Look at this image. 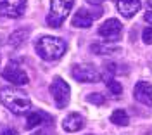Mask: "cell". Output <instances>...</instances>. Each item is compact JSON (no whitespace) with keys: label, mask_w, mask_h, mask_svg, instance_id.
Returning <instances> with one entry per match:
<instances>
[{"label":"cell","mask_w":152,"mask_h":135,"mask_svg":"<svg viewBox=\"0 0 152 135\" xmlns=\"http://www.w3.org/2000/svg\"><path fill=\"white\" fill-rule=\"evenodd\" d=\"M143 18H145V21L152 26V12H145V16H143Z\"/></svg>","instance_id":"ffe728a7"},{"label":"cell","mask_w":152,"mask_h":135,"mask_svg":"<svg viewBox=\"0 0 152 135\" xmlns=\"http://www.w3.org/2000/svg\"><path fill=\"white\" fill-rule=\"evenodd\" d=\"M2 135H18V134H16L14 130H5V132H4Z\"/></svg>","instance_id":"7402d4cb"},{"label":"cell","mask_w":152,"mask_h":135,"mask_svg":"<svg viewBox=\"0 0 152 135\" xmlns=\"http://www.w3.org/2000/svg\"><path fill=\"white\" fill-rule=\"evenodd\" d=\"M28 35H29V29H18V31H14L9 38L10 45H12V47H19L24 40L28 38Z\"/></svg>","instance_id":"9a60e30c"},{"label":"cell","mask_w":152,"mask_h":135,"mask_svg":"<svg viewBox=\"0 0 152 135\" xmlns=\"http://www.w3.org/2000/svg\"><path fill=\"white\" fill-rule=\"evenodd\" d=\"M83 126H85V120H83V116L76 114V113L67 114L66 118H64V121H62V128H64L66 132H69V134L81 130Z\"/></svg>","instance_id":"8fae6325"},{"label":"cell","mask_w":152,"mask_h":135,"mask_svg":"<svg viewBox=\"0 0 152 135\" xmlns=\"http://www.w3.org/2000/svg\"><path fill=\"white\" fill-rule=\"evenodd\" d=\"M140 0H118L116 2V7L119 10V14L123 18H133L138 10H140Z\"/></svg>","instance_id":"30bf717a"},{"label":"cell","mask_w":152,"mask_h":135,"mask_svg":"<svg viewBox=\"0 0 152 135\" xmlns=\"http://www.w3.org/2000/svg\"><path fill=\"white\" fill-rule=\"evenodd\" d=\"M50 94L56 101V106L59 109H64L69 104V99H71V88L66 81L61 76H56L50 83Z\"/></svg>","instance_id":"277c9868"},{"label":"cell","mask_w":152,"mask_h":135,"mask_svg":"<svg viewBox=\"0 0 152 135\" xmlns=\"http://www.w3.org/2000/svg\"><path fill=\"white\" fill-rule=\"evenodd\" d=\"M133 95L138 102H142L145 106H152V85L147 81H138L135 85Z\"/></svg>","instance_id":"9c48e42d"},{"label":"cell","mask_w":152,"mask_h":135,"mask_svg":"<svg viewBox=\"0 0 152 135\" xmlns=\"http://www.w3.org/2000/svg\"><path fill=\"white\" fill-rule=\"evenodd\" d=\"M142 40L147 43V45H152V28L147 26V28L143 29L142 31Z\"/></svg>","instance_id":"d6986e66"},{"label":"cell","mask_w":152,"mask_h":135,"mask_svg":"<svg viewBox=\"0 0 152 135\" xmlns=\"http://www.w3.org/2000/svg\"><path fill=\"white\" fill-rule=\"evenodd\" d=\"M0 102L14 114H24L31 107L29 97L16 87H4L0 88Z\"/></svg>","instance_id":"6da1fadb"},{"label":"cell","mask_w":152,"mask_h":135,"mask_svg":"<svg viewBox=\"0 0 152 135\" xmlns=\"http://www.w3.org/2000/svg\"><path fill=\"white\" fill-rule=\"evenodd\" d=\"M92 21H94V16H92L90 12H86L85 9H80L75 16H73L71 24H73L75 28H90V26H92Z\"/></svg>","instance_id":"7c38bea8"},{"label":"cell","mask_w":152,"mask_h":135,"mask_svg":"<svg viewBox=\"0 0 152 135\" xmlns=\"http://www.w3.org/2000/svg\"><path fill=\"white\" fill-rule=\"evenodd\" d=\"M86 101L92 102V104H97V106H100V104H104L105 102L104 95H100V94H90V95L86 97Z\"/></svg>","instance_id":"ac0fdd59"},{"label":"cell","mask_w":152,"mask_h":135,"mask_svg":"<svg viewBox=\"0 0 152 135\" xmlns=\"http://www.w3.org/2000/svg\"><path fill=\"white\" fill-rule=\"evenodd\" d=\"M26 10V0H0V16L5 18H21Z\"/></svg>","instance_id":"52a82bcc"},{"label":"cell","mask_w":152,"mask_h":135,"mask_svg":"<svg viewBox=\"0 0 152 135\" xmlns=\"http://www.w3.org/2000/svg\"><path fill=\"white\" fill-rule=\"evenodd\" d=\"M121 29H123V24L118 19H107L99 28V35L105 38V42H114L121 37Z\"/></svg>","instance_id":"ba28073f"},{"label":"cell","mask_w":152,"mask_h":135,"mask_svg":"<svg viewBox=\"0 0 152 135\" xmlns=\"http://www.w3.org/2000/svg\"><path fill=\"white\" fill-rule=\"evenodd\" d=\"M86 2H88V4H92V5H100L104 0H86Z\"/></svg>","instance_id":"44dd1931"},{"label":"cell","mask_w":152,"mask_h":135,"mask_svg":"<svg viewBox=\"0 0 152 135\" xmlns=\"http://www.w3.org/2000/svg\"><path fill=\"white\" fill-rule=\"evenodd\" d=\"M45 120H48L47 114H43L42 111H33L28 114V120H26V128H35V126L42 125Z\"/></svg>","instance_id":"4fadbf2b"},{"label":"cell","mask_w":152,"mask_h":135,"mask_svg":"<svg viewBox=\"0 0 152 135\" xmlns=\"http://www.w3.org/2000/svg\"><path fill=\"white\" fill-rule=\"evenodd\" d=\"M149 5H151V7H152V0H149Z\"/></svg>","instance_id":"cb8c5ba5"},{"label":"cell","mask_w":152,"mask_h":135,"mask_svg":"<svg viewBox=\"0 0 152 135\" xmlns=\"http://www.w3.org/2000/svg\"><path fill=\"white\" fill-rule=\"evenodd\" d=\"M75 0H50V12L47 16V24L52 28H59L73 9Z\"/></svg>","instance_id":"3957f363"},{"label":"cell","mask_w":152,"mask_h":135,"mask_svg":"<svg viewBox=\"0 0 152 135\" xmlns=\"http://www.w3.org/2000/svg\"><path fill=\"white\" fill-rule=\"evenodd\" d=\"M37 48V54L45 61H57L64 56L66 52V42L62 38H57V37H42L35 43Z\"/></svg>","instance_id":"7a4b0ae2"},{"label":"cell","mask_w":152,"mask_h":135,"mask_svg":"<svg viewBox=\"0 0 152 135\" xmlns=\"http://www.w3.org/2000/svg\"><path fill=\"white\" fill-rule=\"evenodd\" d=\"M71 75L75 80L81 81V83H97L100 81V73L95 69L94 66L90 64H80V66H75Z\"/></svg>","instance_id":"8992f818"},{"label":"cell","mask_w":152,"mask_h":135,"mask_svg":"<svg viewBox=\"0 0 152 135\" xmlns=\"http://www.w3.org/2000/svg\"><path fill=\"white\" fill-rule=\"evenodd\" d=\"M31 135H47L45 132H37V134H31Z\"/></svg>","instance_id":"603a6c76"},{"label":"cell","mask_w":152,"mask_h":135,"mask_svg":"<svg viewBox=\"0 0 152 135\" xmlns=\"http://www.w3.org/2000/svg\"><path fill=\"white\" fill-rule=\"evenodd\" d=\"M92 50H94L95 54H105V56H109V54H118L121 48L111 47V45H105V43H95V45H92Z\"/></svg>","instance_id":"2e32d148"},{"label":"cell","mask_w":152,"mask_h":135,"mask_svg":"<svg viewBox=\"0 0 152 135\" xmlns=\"http://www.w3.org/2000/svg\"><path fill=\"white\" fill-rule=\"evenodd\" d=\"M107 88L111 90V94H114V95H119V94L123 92L121 83H119V81H116V80H107Z\"/></svg>","instance_id":"e0dca14e"},{"label":"cell","mask_w":152,"mask_h":135,"mask_svg":"<svg viewBox=\"0 0 152 135\" xmlns=\"http://www.w3.org/2000/svg\"><path fill=\"white\" fill-rule=\"evenodd\" d=\"M111 121L118 126H126L130 123V118H128V114H126L124 109H116L113 114H111Z\"/></svg>","instance_id":"5bb4252c"},{"label":"cell","mask_w":152,"mask_h":135,"mask_svg":"<svg viewBox=\"0 0 152 135\" xmlns=\"http://www.w3.org/2000/svg\"><path fill=\"white\" fill-rule=\"evenodd\" d=\"M2 76H4V80H7V81H10L12 85H18V87L26 85V83L29 81L28 75L24 73V69L19 66L16 61L7 62V66L4 68V71H2Z\"/></svg>","instance_id":"5b68a950"}]
</instances>
